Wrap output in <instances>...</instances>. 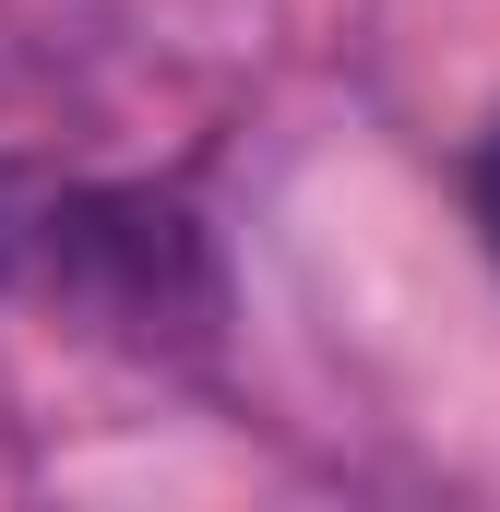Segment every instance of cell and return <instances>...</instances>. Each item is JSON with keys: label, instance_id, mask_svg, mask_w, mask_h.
Instances as JSON below:
<instances>
[{"label": "cell", "instance_id": "1", "mask_svg": "<svg viewBox=\"0 0 500 512\" xmlns=\"http://www.w3.org/2000/svg\"><path fill=\"white\" fill-rule=\"evenodd\" d=\"M0 286L131 358H203L227 322V274L191 203L108 179H0Z\"/></svg>", "mask_w": 500, "mask_h": 512}, {"label": "cell", "instance_id": "2", "mask_svg": "<svg viewBox=\"0 0 500 512\" xmlns=\"http://www.w3.org/2000/svg\"><path fill=\"white\" fill-rule=\"evenodd\" d=\"M465 191H477V227H489V251H500V131L477 143V167H465Z\"/></svg>", "mask_w": 500, "mask_h": 512}]
</instances>
